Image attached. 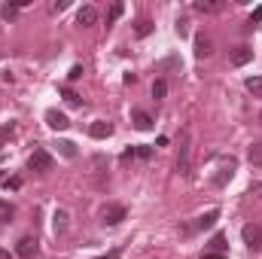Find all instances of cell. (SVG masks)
I'll use <instances>...</instances> for the list:
<instances>
[{
	"label": "cell",
	"instance_id": "29",
	"mask_svg": "<svg viewBox=\"0 0 262 259\" xmlns=\"http://www.w3.org/2000/svg\"><path fill=\"white\" fill-rule=\"evenodd\" d=\"M3 186L6 189H21V177H9V180H3Z\"/></svg>",
	"mask_w": 262,
	"mask_h": 259
},
{
	"label": "cell",
	"instance_id": "27",
	"mask_svg": "<svg viewBox=\"0 0 262 259\" xmlns=\"http://www.w3.org/2000/svg\"><path fill=\"white\" fill-rule=\"evenodd\" d=\"M134 156H137V159H150V156H153V147H143V143H140V147H134Z\"/></svg>",
	"mask_w": 262,
	"mask_h": 259
},
{
	"label": "cell",
	"instance_id": "17",
	"mask_svg": "<svg viewBox=\"0 0 262 259\" xmlns=\"http://www.w3.org/2000/svg\"><path fill=\"white\" fill-rule=\"evenodd\" d=\"M195 9L198 12H217V9H223V0H195Z\"/></svg>",
	"mask_w": 262,
	"mask_h": 259
},
{
	"label": "cell",
	"instance_id": "20",
	"mask_svg": "<svg viewBox=\"0 0 262 259\" xmlns=\"http://www.w3.org/2000/svg\"><path fill=\"white\" fill-rule=\"evenodd\" d=\"M122 12H125V3H119V0H116V3L110 6V12H107V24L119 21V18H122Z\"/></svg>",
	"mask_w": 262,
	"mask_h": 259
},
{
	"label": "cell",
	"instance_id": "30",
	"mask_svg": "<svg viewBox=\"0 0 262 259\" xmlns=\"http://www.w3.org/2000/svg\"><path fill=\"white\" fill-rule=\"evenodd\" d=\"M250 195H256V198H262V183H250Z\"/></svg>",
	"mask_w": 262,
	"mask_h": 259
},
{
	"label": "cell",
	"instance_id": "5",
	"mask_svg": "<svg viewBox=\"0 0 262 259\" xmlns=\"http://www.w3.org/2000/svg\"><path fill=\"white\" fill-rule=\"evenodd\" d=\"M235 168H238V159H235V156L223 159V162H220V174L214 177V186H226V183L235 177Z\"/></svg>",
	"mask_w": 262,
	"mask_h": 259
},
{
	"label": "cell",
	"instance_id": "11",
	"mask_svg": "<svg viewBox=\"0 0 262 259\" xmlns=\"http://www.w3.org/2000/svg\"><path fill=\"white\" fill-rule=\"evenodd\" d=\"M89 134H92L95 140H107V137L113 134V125H110V122H104V119H98V122H92V125H89Z\"/></svg>",
	"mask_w": 262,
	"mask_h": 259
},
{
	"label": "cell",
	"instance_id": "21",
	"mask_svg": "<svg viewBox=\"0 0 262 259\" xmlns=\"http://www.w3.org/2000/svg\"><path fill=\"white\" fill-rule=\"evenodd\" d=\"M12 217H15V208H12L9 202H3V198H0V226H3V223H9Z\"/></svg>",
	"mask_w": 262,
	"mask_h": 259
},
{
	"label": "cell",
	"instance_id": "37",
	"mask_svg": "<svg viewBox=\"0 0 262 259\" xmlns=\"http://www.w3.org/2000/svg\"><path fill=\"white\" fill-rule=\"evenodd\" d=\"M3 159H6V153H3V150H0V162H3Z\"/></svg>",
	"mask_w": 262,
	"mask_h": 259
},
{
	"label": "cell",
	"instance_id": "16",
	"mask_svg": "<svg viewBox=\"0 0 262 259\" xmlns=\"http://www.w3.org/2000/svg\"><path fill=\"white\" fill-rule=\"evenodd\" d=\"M211 253H223V256H229V244H226V235H214V238H211Z\"/></svg>",
	"mask_w": 262,
	"mask_h": 259
},
{
	"label": "cell",
	"instance_id": "39",
	"mask_svg": "<svg viewBox=\"0 0 262 259\" xmlns=\"http://www.w3.org/2000/svg\"><path fill=\"white\" fill-rule=\"evenodd\" d=\"M259 119H262V113H259Z\"/></svg>",
	"mask_w": 262,
	"mask_h": 259
},
{
	"label": "cell",
	"instance_id": "10",
	"mask_svg": "<svg viewBox=\"0 0 262 259\" xmlns=\"http://www.w3.org/2000/svg\"><path fill=\"white\" fill-rule=\"evenodd\" d=\"M76 24H79V27H92V24H98V9H95V6H82V9L76 12Z\"/></svg>",
	"mask_w": 262,
	"mask_h": 259
},
{
	"label": "cell",
	"instance_id": "31",
	"mask_svg": "<svg viewBox=\"0 0 262 259\" xmlns=\"http://www.w3.org/2000/svg\"><path fill=\"white\" fill-rule=\"evenodd\" d=\"M49 9H52V12H61V9H67V0H58V3H52Z\"/></svg>",
	"mask_w": 262,
	"mask_h": 259
},
{
	"label": "cell",
	"instance_id": "7",
	"mask_svg": "<svg viewBox=\"0 0 262 259\" xmlns=\"http://www.w3.org/2000/svg\"><path fill=\"white\" fill-rule=\"evenodd\" d=\"M229 61H232L235 67H244V64L253 61V49H250V46H235V49L229 52Z\"/></svg>",
	"mask_w": 262,
	"mask_h": 259
},
{
	"label": "cell",
	"instance_id": "23",
	"mask_svg": "<svg viewBox=\"0 0 262 259\" xmlns=\"http://www.w3.org/2000/svg\"><path fill=\"white\" fill-rule=\"evenodd\" d=\"M134 34H137V37H150V34H153V21H150V18H140L137 27H134Z\"/></svg>",
	"mask_w": 262,
	"mask_h": 259
},
{
	"label": "cell",
	"instance_id": "38",
	"mask_svg": "<svg viewBox=\"0 0 262 259\" xmlns=\"http://www.w3.org/2000/svg\"><path fill=\"white\" fill-rule=\"evenodd\" d=\"M0 58H3V52H0Z\"/></svg>",
	"mask_w": 262,
	"mask_h": 259
},
{
	"label": "cell",
	"instance_id": "19",
	"mask_svg": "<svg viewBox=\"0 0 262 259\" xmlns=\"http://www.w3.org/2000/svg\"><path fill=\"white\" fill-rule=\"evenodd\" d=\"M15 137V122H6V125H0V150H3V143H9Z\"/></svg>",
	"mask_w": 262,
	"mask_h": 259
},
{
	"label": "cell",
	"instance_id": "32",
	"mask_svg": "<svg viewBox=\"0 0 262 259\" xmlns=\"http://www.w3.org/2000/svg\"><path fill=\"white\" fill-rule=\"evenodd\" d=\"M79 76H82V67H79V64H73V67H70V79H79Z\"/></svg>",
	"mask_w": 262,
	"mask_h": 259
},
{
	"label": "cell",
	"instance_id": "24",
	"mask_svg": "<svg viewBox=\"0 0 262 259\" xmlns=\"http://www.w3.org/2000/svg\"><path fill=\"white\" fill-rule=\"evenodd\" d=\"M61 98H64L70 107H82V98H79L76 92H70V89H61Z\"/></svg>",
	"mask_w": 262,
	"mask_h": 259
},
{
	"label": "cell",
	"instance_id": "35",
	"mask_svg": "<svg viewBox=\"0 0 262 259\" xmlns=\"http://www.w3.org/2000/svg\"><path fill=\"white\" fill-rule=\"evenodd\" d=\"M201 259H229V256H223V253H201Z\"/></svg>",
	"mask_w": 262,
	"mask_h": 259
},
{
	"label": "cell",
	"instance_id": "3",
	"mask_svg": "<svg viewBox=\"0 0 262 259\" xmlns=\"http://www.w3.org/2000/svg\"><path fill=\"white\" fill-rule=\"evenodd\" d=\"M217 220H220V211H217V208H211V211H205L201 217H195V223H192V226H186V235H189V232L214 229V226H217Z\"/></svg>",
	"mask_w": 262,
	"mask_h": 259
},
{
	"label": "cell",
	"instance_id": "1",
	"mask_svg": "<svg viewBox=\"0 0 262 259\" xmlns=\"http://www.w3.org/2000/svg\"><path fill=\"white\" fill-rule=\"evenodd\" d=\"M52 165H55V159L43 150V147H37L34 153H31V159H27V168L31 171H37V174H46V171H52Z\"/></svg>",
	"mask_w": 262,
	"mask_h": 259
},
{
	"label": "cell",
	"instance_id": "34",
	"mask_svg": "<svg viewBox=\"0 0 262 259\" xmlns=\"http://www.w3.org/2000/svg\"><path fill=\"white\" fill-rule=\"evenodd\" d=\"M256 21H262V6H256V9H253V18H250V24H256Z\"/></svg>",
	"mask_w": 262,
	"mask_h": 259
},
{
	"label": "cell",
	"instance_id": "12",
	"mask_svg": "<svg viewBox=\"0 0 262 259\" xmlns=\"http://www.w3.org/2000/svg\"><path fill=\"white\" fill-rule=\"evenodd\" d=\"M211 52H214V40L208 34H198L195 37V58H208Z\"/></svg>",
	"mask_w": 262,
	"mask_h": 259
},
{
	"label": "cell",
	"instance_id": "14",
	"mask_svg": "<svg viewBox=\"0 0 262 259\" xmlns=\"http://www.w3.org/2000/svg\"><path fill=\"white\" fill-rule=\"evenodd\" d=\"M55 147H58V153H61L64 159H76V156H79V150H76V143H73V140H58Z\"/></svg>",
	"mask_w": 262,
	"mask_h": 259
},
{
	"label": "cell",
	"instance_id": "36",
	"mask_svg": "<svg viewBox=\"0 0 262 259\" xmlns=\"http://www.w3.org/2000/svg\"><path fill=\"white\" fill-rule=\"evenodd\" d=\"M0 259H12V253L9 250H0Z\"/></svg>",
	"mask_w": 262,
	"mask_h": 259
},
{
	"label": "cell",
	"instance_id": "4",
	"mask_svg": "<svg viewBox=\"0 0 262 259\" xmlns=\"http://www.w3.org/2000/svg\"><path fill=\"white\" fill-rule=\"evenodd\" d=\"M241 238H244L247 250H253V253H259L262 250V229L256 226V223H247V226L241 229Z\"/></svg>",
	"mask_w": 262,
	"mask_h": 259
},
{
	"label": "cell",
	"instance_id": "28",
	"mask_svg": "<svg viewBox=\"0 0 262 259\" xmlns=\"http://www.w3.org/2000/svg\"><path fill=\"white\" fill-rule=\"evenodd\" d=\"M177 34H180V37L189 34V18H177Z\"/></svg>",
	"mask_w": 262,
	"mask_h": 259
},
{
	"label": "cell",
	"instance_id": "26",
	"mask_svg": "<svg viewBox=\"0 0 262 259\" xmlns=\"http://www.w3.org/2000/svg\"><path fill=\"white\" fill-rule=\"evenodd\" d=\"M165 95H168V82H165V79H156V82H153V98L159 101V98H165Z\"/></svg>",
	"mask_w": 262,
	"mask_h": 259
},
{
	"label": "cell",
	"instance_id": "15",
	"mask_svg": "<svg viewBox=\"0 0 262 259\" xmlns=\"http://www.w3.org/2000/svg\"><path fill=\"white\" fill-rule=\"evenodd\" d=\"M52 220H55V223H52V226H55V232H58V235H64V232H67V211H64V208H58Z\"/></svg>",
	"mask_w": 262,
	"mask_h": 259
},
{
	"label": "cell",
	"instance_id": "9",
	"mask_svg": "<svg viewBox=\"0 0 262 259\" xmlns=\"http://www.w3.org/2000/svg\"><path fill=\"white\" fill-rule=\"evenodd\" d=\"M46 125L52 131H64V128H70V119L64 113H58V110H46Z\"/></svg>",
	"mask_w": 262,
	"mask_h": 259
},
{
	"label": "cell",
	"instance_id": "2",
	"mask_svg": "<svg viewBox=\"0 0 262 259\" xmlns=\"http://www.w3.org/2000/svg\"><path fill=\"white\" fill-rule=\"evenodd\" d=\"M125 217H128L125 205H104V211H101V223L104 226H119Z\"/></svg>",
	"mask_w": 262,
	"mask_h": 259
},
{
	"label": "cell",
	"instance_id": "13",
	"mask_svg": "<svg viewBox=\"0 0 262 259\" xmlns=\"http://www.w3.org/2000/svg\"><path fill=\"white\" fill-rule=\"evenodd\" d=\"M131 122H134L137 131H150V128H153V116L143 113V110H134V113H131Z\"/></svg>",
	"mask_w": 262,
	"mask_h": 259
},
{
	"label": "cell",
	"instance_id": "18",
	"mask_svg": "<svg viewBox=\"0 0 262 259\" xmlns=\"http://www.w3.org/2000/svg\"><path fill=\"white\" fill-rule=\"evenodd\" d=\"M244 85H247V92H250L253 98H262V76H247Z\"/></svg>",
	"mask_w": 262,
	"mask_h": 259
},
{
	"label": "cell",
	"instance_id": "22",
	"mask_svg": "<svg viewBox=\"0 0 262 259\" xmlns=\"http://www.w3.org/2000/svg\"><path fill=\"white\" fill-rule=\"evenodd\" d=\"M247 159H250V165H253V168H262V143H253V147H250Z\"/></svg>",
	"mask_w": 262,
	"mask_h": 259
},
{
	"label": "cell",
	"instance_id": "8",
	"mask_svg": "<svg viewBox=\"0 0 262 259\" xmlns=\"http://www.w3.org/2000/svg\"><path fill=\"white\" fill-rule=\"evenodd\" d=\"M177 171L189 174V131H183L180 137V156H177Z\"/></svg>",
	"mask_w": 262,
	"mask_h": 259
},
{
	"label": "cell",
	"instance_id": "25",
	"mask_svg": "<svg viewBox=\"0 0 262 259\" xmlns=\"http://www.w3.org/2000/svg\"><path fill=\"white\" fill-rule=\"evenodd\" d=\"M0 15H3L6 21H12V18L18 15V6H15V3H3V6H0Z\"/></svg>",
	"mask_w": 262,
	"mask_h": 259
},
{
	"label": "cell",
	"instance_id": "6",
	"mask_svg": "<svg viewBox=\"0 0 262 259\" xmlns=\"http://www.w3.org/2000/svg\"><path fill=\"white\" fill-rule=\"evenodd\" d=\"M15 256L18 259H34L37 256V238H31V235L18 238V244H15Z\"/></svg>",
	"mask_w": 262,
	"mask_h": 259
},
{
	"label": "cell",
	"instance_id": "33",
	"mask_svg": "<svg viewBox=\"0 0 262 259\" xmlns=\"http://www.w3.org/2000/svg\"><path fill=\"white\" fill-rule=\"evenodd\" d=\"M92 259H119V250H110V253H101V256H92Z\"/></svg>",
	"mask_w": 262,
	"mask_h": 259
}]
</instances>
